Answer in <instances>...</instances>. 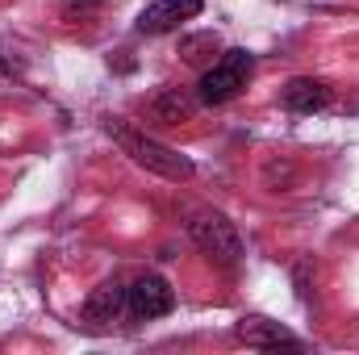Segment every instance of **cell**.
<instances>
[{"mask_svg":"<svg viewBox=\"0 0 359 355\" xmlns=\"http://www.w3.org/2000/svg\"><path fill=\"white\" fill-rule=\"evenodd\" d=\"M104 134L121 147V155H130L138 168H147L151 176H163L180 184V180H192V159L188 155H180L176 147H168V142H159V138H151L142 126H134V121H126V117H104Z\"/></svg>","mask_w":359,"mask_h":355,"instance_id":"cell-1","label":"cell"},{"mask_svg":"<svg viewBox=\"0 0 359 355\" xmlns=\"http://www.w3.org/2000/svg\"><path fill=\"white\" fill-rule=\"evenodd\" d=\"M184 230H188V239H192L209 260H217V264H226V267H234L243 260V239H238V230H234V222H230L226 213L192 209L188 222H184Z\"/></svg>","mask_w":359,"mask_h":355,"instance_id":"cell-2","label":"cell"},{"mask_svg":"<svg viewBox=\"0 0 359 355\" xmlns=\"http://www.w3.org/2000/svg\"><path fill=\"white\" fill-rule=\"evenodd\" d=\"M251 72H255V55L251 51H238V46L222 51V59L201 72V84H196L201 105H226V100H234L238 92L247 88Z\"/></svg>","mask_w":359,"mask_h":355,"instance_id":"cell-3","label":"cell"},{"mask_svg":"<svg viewBox=\"0 0 359 355\" xmlns=\"http://www.w3.org/2000/svg\"><path fill=\"white\" fill-rule=\"evenodd\" d=\"M126 309H130L134 322H155V318H163V314L176 309V288L159 272H147V276H138L126 288Z\"/></svg>","mask_w":359,"mask_h":355,"instance_id":"cell-4","label":"cell"},{"mask_svg":"<svg viewBox=\"0 0 359 355\" xmlns=\"http://www.w3.org/2000/svg\"><path fill=\"white\" fill-rule=\"evenodd\" d=\"M205 8V0H155L138 13V34H168L180 21L196 17Z\"/></svg>","mask_w":359,"mask_h":355,"instance_id":"cell-5","label":"cell"},{"mask_svg":"<svg viewBox=\"0 0 359 355\" xmlns=\"http://www.w3.org/2000/svg\"><path fill=\"white\" fill-rule=\"evenodd\" d=\"M234 330H238V339H243L247 347H259V351H280V347L301 351V347H305L288 326H280V322H271V318H243Z\"/></svg>","mask_w":359,"mask_h":355,"instance_id":"cell-6","label":"cell"},{"mask_svg":"<svg viewBox=\"0 0 359 355\" xmlns=\"http://www.w3.org/2000/svg\"><path fill=\"white\" fill-rule=\"evenodd\" d=\"M121 309H126V288L117 280H104V284L92 288L88 301H84V322L88 326H109V322H117Z\"/></svg>","mask_w":359,"mask_h":355,"instance_id":"cell-7","label":"cell"},{"mask_svg":"<svg viewBox=\"0 0 359 355\" xmlns=\"http://www.w3.org/2000/svg\"><path fill=\"white\" fill-rule=\"evenodd\" d=\"M284 105H288L292 113H318V109L330 105V88H326L322 80L297 76V80H288V88H284Z\"/></svg>","mask_w":359,"mask_h":355,"instance_id":"cell-8","label":"cell"},{"mask_svg":"<svg viewBox=\"0 0 359 355\" xmlns=\"http://www.w3.org/2000/svg\"><path fill=\"white\" fill-rule=\"evenodd\" d=\"M151 109H155L163 121L180 126V121H188V117H192V109H196V105H192L180 88H159V92H155V100H151Z\"/></svg>","mask_w":359,"mask_h":355,"instance_id":"cell-9","label":"cell"},{"mask_svg":"<svg viewBox=\"0 0 359 355\" xmlns=\"http://www.w3.org/2000/svg\"><path fill=\"white\" fill-rule=\"evenodd\" d=\"M217 51H222L217 34H188V38H180V59L192 63V67H209V59Z\"/></svg>","mask_w":359,"mask_h":355,"instance_id":"cell-10","label":"cell"},{"mask_svg":"<svg viewBox=\"0 0 359 355\" xmlns=\"http://www.w3.org/2000/svg\"><path fill=\"white\" fill-rule=\"evenodd\" d=\"M96 4H100V0H63V17H67V21H84V17L96 13Z\"/></svg>","mask_w":359,"mask_h":355,"instance_id":"cell-11","label":"cell"},{"mask_svg":"<svg viewBox=\"0 0 359 355\" xmlns=\"http://www.w3.org/2000/svg\"><path fill=\"white\" fill-rule=\"evenodd\" d=\"M0 76H21V59L0 46Z\"/></svg>","mask_w":359,"mask_h":355,"instance_id":"cell-12","label":"cell"}]
</instances>
